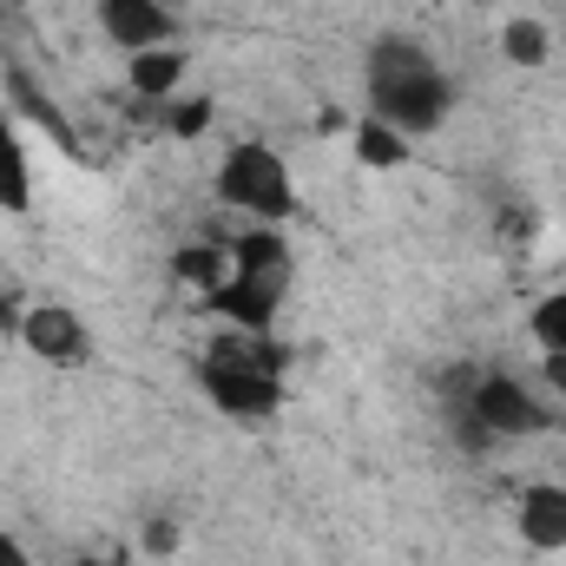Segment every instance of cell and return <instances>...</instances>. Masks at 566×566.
Instances as JSON below:
<instances>
[{"label":"cell","mask_w":566,"mask_h":566,"mask_svg":"<svg viewBox=\"0 0 566 566\" xmlns=\"http://www.w3.org/2000/svg\"><path fill=\"white\" fill-rule=\"evenodd\" d=\"M363 86H369V113L376 119H389L396 133H434L441 119H448V106H454V86H448V73L434 66V53L416 46L409 33H389V40H376L369 46V73H363Z\"/></svg>","instance_id":"1"},{"label":"cell","mask_w":566,"mask_h":566,"mask_svg":"<svg viewBox=\"0 0 566 566\" xmlns=\"http://www.w3.org/2000/svg\"><path fill=\"white\" fill-rule=\"evenodd\" d=\"M198 382L205 396L238 416V422H264L283 409V349L271 336H251V329H224L205 363H198Z\"/></svg>","instance_id":"2"},{"label":"cell","mask_w":566,"mask_h":566,"mask_svg":"<svg viewBox=\"0 0 566 566\" xmlns=\"http://www.w3.org/2000/svg\"><path fill=\"white\" fill-rule=\"evenodd\" d=\"M218 198H224L231 211L258 218V224H290V211H296V178H290L283 151L244 139V145H231L224 165H218Z\"/></svg>","instance_id":"3"},{"label":"cell","mask_w":566,"mask_h":566,"mask_svg":"<svg viewBox=\"0 0 566 566\" xmlns=\"http://www.w3.org/2000/svg\"><path fill=\"white\" fill-rule=\"evenodd\" d=\"M461 448H488V441H521V434H541L547 428V402L514 382V376H474V389H461Z\"/></svg>","instance_id":"4"},{"label":"cell","mask_w":566,"mask_h":566,"mask_svg":"<svg viewBox=\"0 0 566 566\" xmlns=\"http://www.w3.org/2000/svg\"><path fill=\"white\" fill-rule=\"evenodd\" d=\"M40 363H53V369H86L93 363V323L80 316V310H66V303H33V310H20V329H13Z\"/></svg>","instance_id":"5"},{"label":"cell","mask_w":566,"mask_h":566,"mask_svg":"<svg viewBox=\"0 0 566 566\" xmlns=\"http://www.w3.org/2000/svg\"><path fill=\"white\" fill-rule=\"evenodd\" d=\"M283 290H290V283H264V277H238V271H231L218 290H205V310L224 316L231 329L271 336V323H277V310H283Z\"/></svg>","instance_id":"6"},{"label":"cell","mask_w":566,"mask_h":566,"mask_svg":"<svg viewBox=\"0 0 566 566\" xmlns=\"http://www.w3.org/2000/svg\"><path fill=\"white\" fill-rule=\"evenodd\" d=\"M99 27L126 53L171 46V7H158V0H99Z\"/></svg>","instance_id":"7"},{"label":"cell","mask_w":566,"mask_h":566,"mask_svg":"<svg viewBox=\"0 0 566 566\" xmlns=\"http://www.w3.org/2000/svg\"><path fill=\"white\" fill-rule=\"evenodd\" d=\"M514 534L534 554H566V488L560 481H534L514 507Z\"/></svg>","instance_id":"8"},{"label":"cell","mask_w":566,"mask_h":566,"mask_svg":"<svg viewBox=\"0 0 566 566\" xmlns=\"http://www.w3.org/2000/svg\"><path fill=\"white\" fill-rule=\"evenodd\" d=\"M231 244V271L238 277H264V283H290L296 271V258H290V238L283 231H238V238H224Z\"/></svg>","instance_id":"9"},{"label":"cell","mask_w":566,"mask_h":566,"mask_svg":"<svg viewBox=\"0 0 566 566\" xmlns=\"http://www.w3.org/2000/svg\"><path fill=\"white\" fill-rule=\"evenodd\" d=\"M126 86H133L139 99H178V86H185V53H178V46L126 53Z\"/></svg>","instance_id":"10"},{"label":"cell","mask_w":566,"mask_h":566,"mask_svg":"<svg viewBox=\"0 0 566 566\" xmlns=\"http://www.w3.org/2000/svg\"><path fill=\"white\" fill-rule=\"evenodd\" d=\"M349 145H356V165H369V171H396V165H409V133H396V126L376 119V113H363V119L349 126Z\"/></svg>","instance_id":"11"},{"label":"cell","mask_w":566,"mask_h":566,"mask_svg":"<svg viewBox=\"0 0 566 566\" xmlns=\"http://www.w3.org/2000/svg\"><path fill=\"white\" fill-rule=\"evenodd\" d=\"M27 205H33V158L20 133L0 119V211H27Z\"/></svg>","instance_id":"12"},{"label":"cell","mask_w":566,"mask_h":566,"mask_svg":"<svg viewBox=\"0 0 566 566\" xmlns=\"http://www.w3.org/2000/svg\"><path fill=\"white\" fill-rule=\"evenodd\" d=\"M171 277H178V283H198V290H218V283L231 277V244H224V238L185 244V251L171 258Z\"/></svg>","instance_id":"13"},{"label":"cell","mask_w":566,"mask_h":566,"mask_svg":"<svg viewBox=\"0 0 566 566\" xmlns=\"http://www.w3.org/2000/svg\"><path fill=\"white\" fill-rule=\"evenodd\" d=\"M501 53H507L521 73H534V66H547L554 40H547V27H541V20H507V27H501Z\"/></svg>","instance_id":"14"},{"label":"cell","mask_w":566,"mask_h":566,"mask_svg":"<svg viewBox=\"0 0 566 566\" xmlns=\"http://www.w3.org/2000/svg\"><path fill=\"white\" fill-rule=\"evenodd\" d=\"M527 329H534V343H541V356H566V290H547V296L534 303V316H527Z\"/></svg>","instance_id":"15"},{"label":"cell","mask_w":566,"mask_h":566,"mask_svg":"<svg viewBox=\"0 0 566 566\" xmlns=\"http://www.w3.org/2000/svg\"><path fill=\"white\" fill-rule=\"evenodd\" d=\"M165 126H171L178 139H198V133L211 126V99H185V106L171 99V113H165Z\"/></svg>","instance_id":"16"},{"label":"cell","mask_w":566,"mask_h":566,"mask_svg":"<svg viewBox=\"0 0 566 566\" xmlns=\"http://www.w3.org/2000/svg\"><path fill=\"white\" fill-rule=\"evenodd\" d=\"M0 566H33V554H27V547L7 534V527H0Z\"/></svg>","instance_id":"17"},{"label":"cell","mask_w":566,"mask_h":566,"mask_svg":"<svg viewBox=\"0 0 566 566\" xmlns=\"http://www.w3.org/2000/svg\"><path fill=\"white\" fill-rule=\"evenodd\" d=\"M541 382H547V389H560V396H566V356H541Z\"/></svg>","instance_id":"18"},{"label":"cell","mask_w":566,"mask_h":566,"mask_svg":"<svg viewBox=\"0 0 566 566\" xmlns=\"http://www.w3.org/2000/svg\"><path fill=\"white\" fill-rule=\"evenodd\" d=\"M0 329H20V310H13V296H7V283H0Z\"/></svg>","instance_id":"19"},{"label":"cell","mask_w":566,"mask_h":566,"mask_svg":"<svg viewBox=\"0 0 566 566\" xmlns=\"http://www.w3.org/2000/svg\"><path fill=\"white\" fill-rule=\"evenodd\" d=\"M80 566H133V560H80Z\"/></svg>","instance_id":"20"},{"label":"cell","mask_w":566,"mask_h":566,"mask_svg":"<svg viewBox=\"0 0 566 566\" xmlns=\"http://www.w3.org/2000/svg\"><path fill=\"white\" fill-rule=\"evenodd\" d=\"M158 7H191V0H158Z\"/></svg>","instance_id":"21"}]
</instances>
